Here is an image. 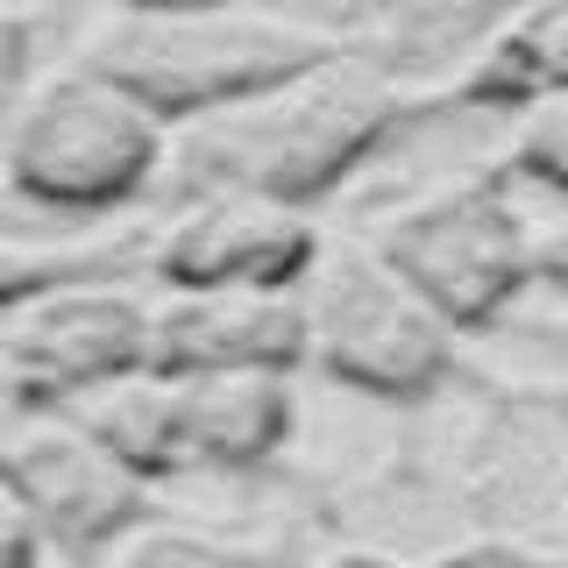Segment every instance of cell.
I'll return each mask as SVG.
<instances>
[{"label":"cell","instance_id":"cell-1","mask_svg":"<svg viewBox=\"0 0 568 568\" xmlns=\"http://www.w3.org/2000/svg\"><path fill=\"white\" fill-rule=\"evenodd\" d=\"M413 100L398 79L342 50H320L298 71L248 100H227L213 114L171 121L164 129V171L178 200L192 192H263L284 206H313L334 192L355 164L384 150L405 129Z\"/></svg>","mask_w":568,"mask_h":568},{"label":"cell","instance_id":"cell-2","mask_svg":"<svg viewBox=\"0 0 568 568\" xmlns=\"http://www.w3.org/2000/svg\"><path fill=\"white\" fill-rule=\"evenodd\" d=\"M320 50H327V36L313 29H292L277 14L235 8V0H206V8H114V22L93 36L85 64L129 85L171 129V121L263 93Z\"/></svg>","mask_w":568,"mask_h":568},{"label":"cell","instance_id":"cell-3","mask_svg":"<svg viewBox=\"0 0 568 568\" xmlns=\"http://www.w3.org/2000/svg\"><path fill=\"white\" fill-rule=\"evenodd\" d=\"M8 185L43 213H106L164 164V121L93 64L43 79L8 121Z\"/></svg>","mask_w":568,"mask_h":568},{"label":"cell","instance_id":"cell-4","mask_svg":"<svg viewBox=\"0 0 568 568\" xmlns=\"http://www.w3.org/2000/svg\"><path fill=\"white\" fill-rule=\"evenodd\" d=\"M306 306V355L334 384L369 398H426L455 363V327L440 320L377 248H334L298 277Z\"/></svg>","mask_w":568,"mask_h":568},{"label":"cell","instance_id":"cell-5","mask_svg":"<svg viewBox=\"0 0 568 568\" xmlns=\"http://www.w3.org/2000/svg\"><path fill=\"white\" fill-rule=\"evenodd\" d=\"M377 263L398 271L448 327H490L532 277V227L511 206L505 171H476L377 227Z\"/></svg>","mask_w":568,"mask_h":568},{"label":"cell","instance_id":"cell-6","mask_svg":"<svg viewBox=\"0 0 568 568\" xmlns=\"http://www.w3.org/2000/svg\"><path fill=\"white\" fill-rule=\"evenodd\" d=\"M0 490L22 505L36 540L71 561L121 547L150 519V484L106 455V440L64 405H8L0 419Z\"/></svg>","mask_w":568,"mask_h":568},{"label":"cell","instance_id":"cell-7","mask_svg":"<svg viewBox=\"0 0 568 568\" xmlns=\"http://www.w3.org/2000/svg\"><path fill=\"white\" fill-rule=\"evenodd\" d=\"M150 363V298L121 271L58 277L0 313V398L71 405Z\"/></svg>","mask_w":568,"mask_h":568},{"label":"cell","instance_id":"cell-8","mask_svg":"<svg viewBox=\"0 0 568 568\" xmlns=\"http://www.w3.org/2000/svg\"><path fill=\"white\" fill-rule=\"evenodd\" d=\"M320 256L306 206L263 200V192H192L178 200L171 227L150 248L164 292H206V284H298Z\"/></svg>","mask_w":568,"mask_h":568},{"label":"cell","instance_id":"cell-9","mask_svg":"<svg viewBox=\"0 0 568 568\" xmlns=\"http://www.w3.org/2000/svg\"><path fill=\"white\" fill-rule=\"evenodd\" d=\"M306 363V306L298 284H206V292L150 298V369H298Z\"/></svg>","mask_w":568,"mask_h":568},{"label":"cell","instance_id":"cell-10","mask_svg":"<svg viewBox=\"0 0 568 568\" xmlns=\"http://www.w3.org/2000/svg\"><path fill=\"white\" fill-rule=\"evenodd\" d=\"M185 469H263L292 440V369H192L171 377Z\"/></svg>","mask_w":568,"mask_h":568},{"label":"cell","instance_id":"cell-11","mask_svg":"<svg viewBox=\"0 0 568 568\" xmlns=\"http://www.w3.org/2000/svg\"><path fill=\"white\" fill-rule=\"evenodd\" d=\"M568 85V0H511V14L497 22L476 58L462 64V79L448 85L455 106H511L561 93Z\"/></svg>","mask_w":568,"mask_h":568},{"label":"cell","instance_id":"cell-12","mask_svg":"<svg viewBox=\"0 0 568 568\" xmlns=\"http://www.w3.org/2000/svg\"><path fill=\"white\" fill-rule=\"evenodd\" d=\"M114 568H277L263 547H242V540H221V532H200V526H156L142 519L129 540H121V561Z\"/></svg>","mask_w":568,"mask_h":568},{"label":"cell","instance_id":"cell-13","mask_svg":"<svg viewBox=\"0 0 568 568\" xmlns=\"http://www.w3.org/2000/svg\"><path fill=\"white\" fill-rule=\"evenodd\" d=\"M85 271H129V248H29V242L0 235V313H8L14 298L43 292V284L85 277Z\"/></svg>","mask_w":568,"mask_h":568},{"label":"cell","instance_id":"cell-14","mask_svg":"<svg viewBox=\"0 0 568 568\" xmlns=\"http://www.w3.org/2000/svg\"><path fill=\"white\" fill-rule=\"evenodd\" d=\"M519 114V135H511V171H526L532 185L561 192L568 200V85L561 93H540L526 106H511Z\"/></svg>","mask_w":568,"mask_h":568},{"label":"cell","instance_id":"cell-15","mask_svg":"<svg viewBox=\"0 0 568 568\" xmlns=\"http://www.w3.org/2000/svg\"><path fill=\"white\" fill-rule=\"evenodd\" d=\"M36 561H43V540H36V526L22 519V505L0 490V568H36Z\"/></svg>","mask_w":568,"mask_h":568},{"label":"cell","instance_id":"cell-16","mask_svg":"<svg viewBox=\"0 0 568 568\" xmlns=\"http://www.w3.org/2000/svg\"><path fill=\"white\" fill-rule=\"evenodd\" d=\"M22 71H29V14L0 0V100L22 85Z\"/></svg>","mask_w":568,"mask_h":568},{"label":"cell","instance_id":"cell-17","mask_svg":"<svg viewBox=\"0 0 568 568\" xmlns=\"http://www.w3.org/2000/svg\"><path fill=\"white\" fill-rule=\"evenodd\" d=\"M434 568H555L547 555H526V547H462V555L434 561Z\"/></svg>","mask_w":568,"mask_h":568},{"label":"cell","instance_id":"cell-18","mask_svg":"<svg viewBox=\"0 0 568 568\" xmlns=\"http://www.w3.org/2000/svg\"><path fill=\"white\" fill-rule=\"evenodd\" d=\"M532 271L568 292V221H555L547 235H532Z\"/></svg>","mask_w":568,"mask_h":568},{"label":"cell","instance_id":"cell-19","mask_svg":"<svg viewBox=\"0 0 568 568\" xmlns=\"http://www.w3.org/2000/svg\"><path fill=\"white\" fill-rule=\"evenodd\" d=\"M320 568H398V561H384V555H369V547H342V555H327Z\"/></svg>","mask_w":568,"mask_h":568},{"label":"cell","instance_id":"cell-20","mask_svg":"<svg viewBox=\"0 0 568 568\" xmlns=\"http://www.w3.org/2000/svg\"><path fill=\"white\" fill-rule=\"evenodd\" d=\"M114 8H206V0H114Z\"/></svg>","mask_w":568,"mask_h":568}]
</instances>
